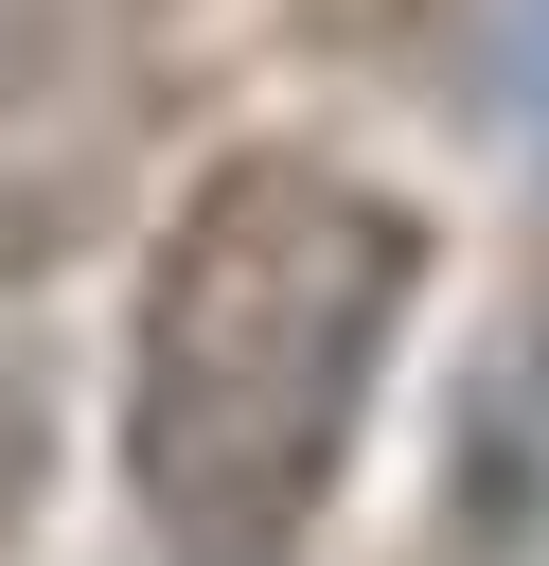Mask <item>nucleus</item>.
<instances>
[{
    "label": "nucleus",
    "instance_id": "obj_4",
    "mask_svg": "<svg viewBox=\"0 0 549 566\" xmlns=\"http://www.w3.org/2000/svg\"><path fill=\"white\" fill-rule=\"evenodd\" d=\"M301 18H319L336 53H407V35H443L460 0H301Z\"/></svg>",
    "mask_w": 549,
    "mask_h": 566
},
{
    "label": "nucleus",
    "instance_id": "obj_1",
    "mask_svg": "<svg viewBox=\"0 0 549 566\" xmlns=\"http://www.w3.org/2000/svg\"><path fill=\"white\" fill-rule=\"evenodd\" d=\"M407 301H425V230L354 159H301V142L213 159L177 195L159 265H142V318H124V478H142V513L213 566H266L336 495Z\"/></svg>",
    "mask_w": 549,
    "mask_h": 566
},
{
    "label": "nucleus",
    "instance_id": "obj_5",
    "mask_svg": "<svg viewBox=\"0 0 549 566\" xmlns=\"http://www.w3.org/2000/svg\"><path fill=\"white\" fill-rule=\"evenodd\" d=\"M35 495V407H18V371H0V513Z\"/></svg>",
    "mask_w": 549,
    "mask_h": 566
},
{
    "label": "nucleus",
    "instance_id": "obj_2",
    "mask_svg": "<svg viewBox=\"0 0 549 566\" xmlns=\"http://www.w3.org/2000/svg\"><path fill=\"white\" fill-rule=\"evenodd\" d=\"M159 0H0V265H53L142 159Z\"/></svg>",
    "mask_w": 549,
    "mask_h": 566
},
{
    "label": "nucleus",
    "instance_id": "obj_3",
    "mask_svg": "<svg viewBox=\"0 0 549 566\" xmlns=\"http://www.w3.org/2000/svg\"><path fill=\"white\" fill-rule=\"evenodd\" d=\"M478 88H496V124L549 159V0H478Z\"/></svg>",
    "mask_w": 549,
    "mask_h": 566
}]
</instances>
